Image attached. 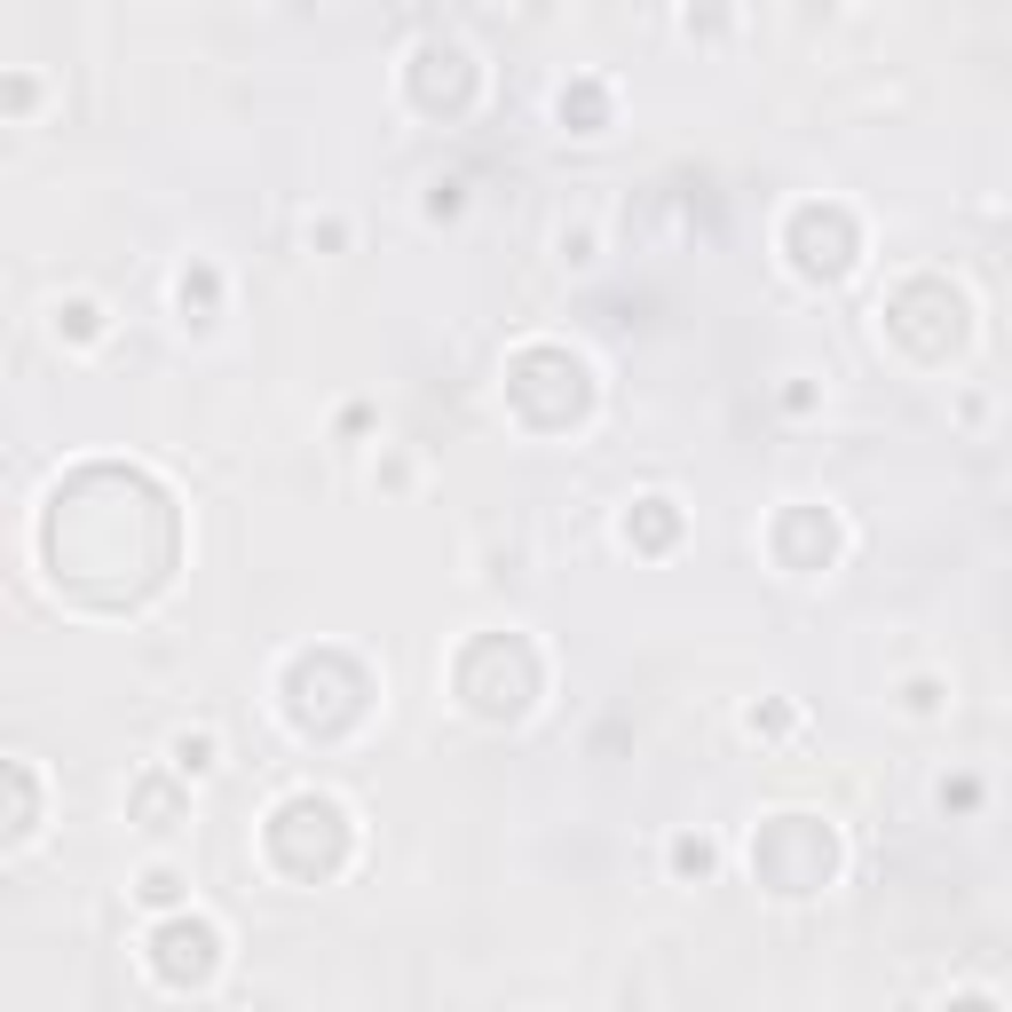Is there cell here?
Listing matches in <instances>:
<instances>
[{
    "label": "cell",
    "mask_w": 1012,
    "mask_h": 1012,
    "mask_svg": "<svg viewBox=\"0 0 1012 1012\" xmlns=\"http://www.w3.org/2000/svg\"><path fill=\"white\" fill-rule=\"evenodd\" d=\"M166 767H175V775H190V784H198V775H214V767H222L214 728H183L175 744H166Z\"/></svg>",
    "instance_id": "6da1fadb"
},
{
    "label": "cell",
    "mask_w": 1012,
    "mask_h": 1012,
    "mask_svg": "<svg viewBox=\"0 0 1012 1012\" xmlns=\"http://www.w3.org/2000/svg\"><path fill=\"white\" fill-rule=\"evenodd\" d=\"M56 332H72V341H104V309H95V301H56Z\"/></svg>",
    "instance_id": "7a4b0ae2"
},
{
    "label": "cell",
    "mask_w": 1012,
    "mask_h": 1012,
    "mask_svg": "<svg viewBox=\"0 0 1012 1012\" xmlns=\"http://www.w3.org/2000/svg\"><path fill=\"white\" fill-rule=\"evenodd\" d=\"M672 870H681V879H704V870H713V838H672Z\"/></svg>",
    "instance_id": "3957f363"
},
{
    "label": "cell",
    "mask_w": 1012,
    "mask_h": 1012,
    "mask_svg": "<svg viewBox=\"0 0 1012 1012\" xmlns=\"http://www.w3.org/2000/svg\"><path fill=\"white\" fill-rule=\"evenodd\" d=\"M134 894H143L151 909H166V902H175V894H183V879H175V870H166V862H151V870H143V879H134Z\"/></svg>",
    "instance_id": "277c9868"
}]
</instances>
